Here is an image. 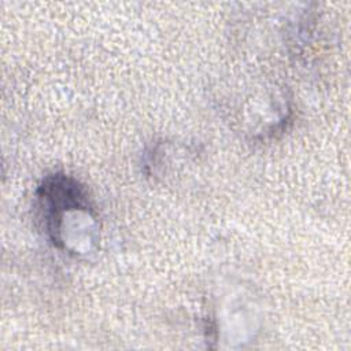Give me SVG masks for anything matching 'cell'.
I'll list each match as a JSON object with an SVG mask.
<instances>
[{"label":"cell","instance_id":"1","mask_svg":"<svg viewBox=\"0 0 351 351\" xmlns=\"http://www.w3.org/2000/svg\"><path fill=\"white\" fill-rule=\"evenodd\" d=\"M37 199L55 247L74 256H88L97 250L99 219L84 185L64 173H53L43 178Z\"/></svg>","mask_w":351,"mask_h":351}]
</instances>
